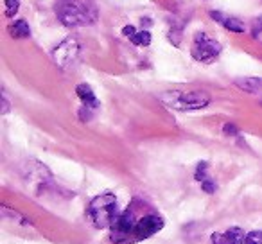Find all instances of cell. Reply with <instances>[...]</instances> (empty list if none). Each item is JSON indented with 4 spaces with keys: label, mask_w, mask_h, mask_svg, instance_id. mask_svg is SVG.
<instances>
[{
    "label": "cell",
    "mask_w": 262,
    "mask_h": 244,
    "mask_svg": "<svg viewBox=\"0 0 262 244\" xmlns=\"http://www.w3.org/2000/svg\"><path fill=\"white\" fill-rule=\"evenodd\" d=\"M162 228H164V217L158 215V212L147 203L135 197L126 210L120 212L117 221L110 228V240L113 244L142 242L158 233Z\"/></svg>",
    "instance_id": "1"
},
{
    "label": "cell",
    "mask_w": 262,
    "mask_h": 244,
    "mask_svg": "<svg viewBox=\"0 0 262 244\" xmlns=\"http://www.w3.org/2000/svg\"><path fill=\"white\" fill-rule=\"evenodd\" d=\"M54 11L65 27L90 26L97 20V8L92 0H59Z\"/></svg>",
    "instance_id": "2"
},
{
    "label": "cell",
    "mask_w": 262,
    "mask_h": 244,
    "mask_svg": "<svg viewBox=\"0 0 262 244\" xmlns=\"http://www.w3.org/2000/svg\"><path fill=\"white\" fill-rule=\"evenodd\" d=\"M119 207H117V196L112 192H104L95 196L88 205V217L94 223L95 228H112L113 223L119 217Z\"/></svg>",
    "instance_id": "3"
},
{
    "label": "cell",
    "mask_w": 262,
    "mask_h": 244,
    "mask_svg": "<svg viewBox=\"0 0 262 244\" xmlns=\"http://www.w3.org/2000/svg\"><path fill=\"white\" fill-rule=\"evenodd\" d=\"M160 101L167 104L169 108L178 112H194L210 104V95L203 90H190V92H164L160 94Z\"/></svg>",
    "instance_id": "4"
},
{
    "label": "cell",
    "mask_w": 262,
    "mask_h": 244,
    "mask_svg": "<svg viewBox=\"0 0 262 244\" xmlns=\"http://www.w3.org/2000/svg\"><path fill=\"white\" fill-rule=\"evenodd\" d=\"M221 51V43L217 40H214V38H210L207 33H196V36L192 40V47H190L192 58L200 63H205V65L214 63L219 58Z\"/></svg>",
    "instance_id": "5"
},
{
    "label": "cell",
    "mask_w": 262,
    "mask_h": 244,
    "mask_svg": "<svg viewBox=\"0 0 262 244\" xmlns=\"http://www.w3.org/2000/svg\"><path fill=\"white\" fill-rule=\"evenodd\" d=\"M79 51H81L79 41H77L76 38H72V36L65 38V40H63L61 43L52 51V59H54L56 65L67 70L77 61V58H79Z\"/></svg>",
    "instance_id": "6"
},
{
    "label": "cell",
    "mask_w": 262,
    "mask_h": 244,
    "mask_svg": "<svg viewBox=\"0 0 262 244\" xmlns=\"http://www.w3.org/2000/svg\"><path fill=\"white\" fill-rule=\"evenodd\" d=\"M244 230L241 226H232L226 232H215L210 235V244H244Z\"/></svg>",
    "instance_id": "7"
},
{
    "label": "cell",
    "mask_w": 262,
    "mask_h": 244,
    "mask_svg": "<svg viewBox=\"0 0 262 244\" xmlns=\"http://www.w3.org/2000/svg\"><path fill=\"white\" fill-rule=\"evenodd\" d=\"M210 18L214 22L221 24L226 31H232V33H244V24L241 22L239 18L235 16H230V15H225L221 11H210Z\"/></svg>",
    "instance_id": "8"
},
{
    "label": "cell",
    "mask_w": 262,
    "mask_h": 244,
    "mask_svg": "<svg viewBox=\"0 0 262 244\" xmlns=\"http://www.w3.org/2000/svg\"><path fill=\"white\" fill-rule=\"evenodd\" d=\"M122 34L126 38H129V41L137 47H147L151 43V34L149 31L142 29V31H137L133 26H126L122 29Z\"/></svg>",
    "instance_id": "9"
},
{
    "label": "cell",
    "mask_w": 262,
    "mask_h": 244,
    "mask_svg": "<svg viewBox=\"0 0 262 244\" xmlns=\"http://www.w3.org/2000/svg\"><path fill=\"white\" fill-rule=\"evenodd\" d=\"M76 94H77V97L81 99V102H83V106H86V108H90V109L99 108V101H97V97H95L94 90H92V88L88 86L86 83L77 84V86H76Z\"/></svg>",
    "instance_id": "10"
},
{
    "label": "cell",
    "mask_w": 262,
    "mask_h": 244,
    "mask_svg": "<svg viewBox=\"0 0 262 244\" xmlns=\"http://www.w3.org/2000/svg\"><path fill=\"white\" fill-rule=\"evenodd\" d=\"M235 84L248 94L262 95V79H258V77H241V79H235Z\"/></svg>",
    "instance_id": "11"
},
{
    "label": "cell",
    "mask_w": 262,
    "mask_h": 244,
    "mask_svg": "<svg viewBox=\"0 0 262 244\" xmlns=\"http://www.w3.org/2000/svg\"><path fill=\"white\" fill-rule=\"evenodd\" d=\"M9 34L11 38L15 40H24V38H29L31 36V27L26 20H16L15 24L9 26Z\"/></svg>",
    "instance_id": "12"
},
{
    "label": "cell",
    "mask_w": 262,
    "mask_h": 244,
    "mask_svg": "<svg viewBox=\"0 0 262 244\" xmlns=\"http://www.w3.org/2000/svg\"><path fill=\"white\" fill-rule=\"evenodd\" d=\"M207 169H208L207 162H201V164H198V169H196V174H194V178H196L200 183H205V182H208V180H212L210 176H208Z\"/></svg>",
    "instance_id": "13"
},
{
    "label": "cell",
    "mask_w": 262,
    "mask_h": 244,
    "mask_svg": "<svg viewBox=\"0 0 262 244\" xmlns=\"http://www.w3.org/2000/svg\"><path fill=\"white\" fill-rule=\"evenodd\" d=\"M18 9H20V2H18V0H6L4 15L8 16V18H13V16H16Z\"/></svg>",
    "instance_id": "14"
},
{
    "label": "cell",
    "mask_w": 262,
    "mask_h": 244,
    "mask_svg": "<svg viewBox=\"0 0 262 244\" xmlns=\"http://www.w3.org/2000/svg\"><path fill=\"white\" fill-rule=\"evenodd\" d=\"M244 244H262V232L255 230V232L246 233V239H244Z\"/></svg>",
    "instance_id": "15"
},
{
    "label": "cell",
    "mask_w": 262,
    "mask_h": 244,
    "mask_svg": "<svg viewBox=\"0 0 262 244\" xmlns=\"http://www.w3.org/2000/svg\"><path fill=\"white\" fill-rule=\"evenodd\" d=\"M251 34H253L255 40L262 43V16L253 22V27H251Z\"/></svg>",
    "instance_id": "16"
},
{
    "label": "cell",
    "mask_w": 262,
    "mask_h": 244,
    "mask_svg": "<svg viewBox=\"0 0 262 244\" xmlns=\"http://www.w3.org/2000/svg\"><path fill=\"white\" fill-rule=\"evenodd\" d=\"M223 129H225V135H232V137H235L237 133H239V129H237L233 124H225V128H223Z\"/></svg>",
    "instance_id": "17"
},
{
    "label": "cell",
    "mask_w": 262,
    "mask_h": 244,
    "mask_svg": "<svg viewBox=\"0 0 262 244\" xmlns=\"http://www.w3.org/2000/svg\"><path fill=\"white\" fill-rule=\"evenodd\" d=\"M2 104H4V106H2V113H4V115H6V113H8L9 112V102H8V95H2Z\"/></svg>",
    "instance_id": "18"
},
{
    "label": "cell",
    "mask_w": 262,
    "mask_h": 244,
    "mask_svg": "<svg viewBox=\"0 0 262 244\" xmlns=\"http://www.w3.org/2000/svg\"><path fill=\"white\" fill-rule=\"evenodd\" d=\"M260 104H262V95H260Z\"/></svg>",
    "instance_id": "19"
}]
</instances>
